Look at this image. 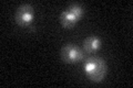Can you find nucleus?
<instances>
[{
  "instance_id": "f257e3e1",
  "label": "nucleus",
  "mask_w": 133,
  "mask_h": 88,
  "mask_svg": "<svg viewBox=\"0 0 133 88\" xmlns=\"http://www.w3.org/2000/svg\"><path fill=\"white\" fill-rule=\"evenodd\" d=\"M83 68L90 81H92L93 83H100L103 81L107 74V63L101 57H89L85 58Z\"/></svg>"
},
{
  "instance_id": "f03ea898",
  "label": "nucleus",
  "mask_w": 133,
  "mask_h": 88,
  "mask_svg": "<svg viewBox=\"0 0 133 88\" xmlns=\"http://www.w3.org/2000/svg\"><path fill=\"white\" fill-rule=\"evenodd\" d=\"M61 57L64 63H77L84 60V51L71 43H66L61 49Z\"/></svg>"
},
{
  "instance_id": "7ed1b4c3",
  "label": "nucleus",
  "mask_w": 133,
  "mask_h": 88,
  "mask_svg": "<svg viewBox=\"0 0 133 88\" xmlns=\"http://www.w3.org/2000/svg\"><path fill=\"white\" fill-rule=\"evenodd\" d=\"M15 20L20 27H30L33 21V7L29 3L21 5L16 11Z\"/></svg>"
},
{
  "instance_id": "20e7f679",
  "label": "nucleus",
  "mask_w": 133,
  "mask_h": 88,
  "mask_svg": "<svg viewBox=\"0 0 133 88\" xmlns=\"http://www.w3.org/2000/svg\"><path fill=\"white\" fill-rule=\"evenodd\" d=\"M101 45V40L98 36H89L83 42V51L85 53H93L100 47Z\"/></svg>"
},
{
  "instance_id": "39448f33",
  "label": "nucleus",
  "mask_w": 133,
  "mask_h": 88,
  "mask_svg": "<svg viewBox=\"0 0 133 88\" xmlns=\"http://www.w3.org/2000/svg\"><path fill=\"white\" fill-rule=\"evenodd\" d=\"M60 20H61L62 26H63L64 28H68V29L72 28L79 21V19L77 18V17L73 13H71L69 10H64L63 12H62L61 17H60Z\"/></svg>"
},
{
  "instance_id": "423d86ee",
  "label": "nucleus",
  "mask_w": 133,
  "mask_h": 88,
  "mask_svg": "<svg viewBox=\"0 0 133 88\" xmlns=\"http://www.w3.org/2000/svg\"><path fill=\"white\" fill-rule=\"evenodd\" d=\"M71 13H73L74 15L77 17L78 19H80L81 17L83 15V8H82V6H80L79 3H72L71 6L69 7V9H68Z\"/></svg>"
}]
</instances>
